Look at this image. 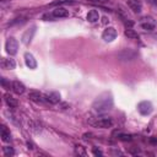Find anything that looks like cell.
I'll list each match as a JSON object with an SVG mask.
<instances>
[{
    "instance_id": "1",
    "label": "cell",
    "mask_w": 157,
    "mask_h": 157,
    "mask_svg": "<svg viewBox=\"0 0 157 157\" xmlns=\"http://www.w3.org/2000/svg\"><path fill=\"white\" fill-rule=\"evenodd\" d=\"M92 108L98 113H104V112H108L109 109H112L113 108V97H112V94L108 93V92L99 94L94 99V102L92 104Z\"/></svg>"
},
{
    "instance_id": "2",
    "label": "cell",
    "mask_w": 157,
    "mask_h": 157,
    "mask_svg": "<svg viewBox=\"0 0 157 157\" xmlns=\"http://www.w3.org/2000/svg\"><path fill=\"white\" fill-rule=\"evenodd\" d=\"M5 49L9 55H15L18 49V43L15 37H9L5 42Z\"/></svg>"
},
{
    "instance_id": "3",
    "label": "cell",
    "mask_w": 157,
    "mask_h": 157,
    "mask_svg": "<svg viewBox=\"0 0 157 157\" xmlns=\"http://www.w3.org/2000/svg\"><path fill=\"white\" fill-rule=\"evenodd\" d=\"M136 56H137V53H136L134 49H130V48L123 49V50L119 52V54H118V58H119V60H121V61H130V60H134Z\"/></svg>"
},
{
    "instance_id": "4",
    "label": "cell",
    "mask_w": 157,
    "mask_h": 157,
    "mask_svg": "<svg viewBox=\"0 0 157 157\" xmlns=\"http://www.w3.org/2000/svg\"><path fill=\"white\" fill-rule=\"evenodd\" d=\"M92 125L96 128H101V129H108L113 125V120L109 117H102V118H97V120L92 121Z\"/></svg>"
},
{
    "instance_id": "5",
    "label": "cell",
    "mask_w": 157,
    "mask_h": 157,
    "mask_svg": "<svg viewBox=\"0 0 157 157\" xmlns=\"http://www.w3.org/2000/svg\"><path fill=\"white\" fill-rule=\"evenodd\" d=\"M137 110H139V113L141 115H148L153 110L152 103L150 101H142V102H140L137 104Z\"/></svg>"
},
{
    "instance_id": "6",
    "label": "cell",
    "mask_w": 157,
    "mask_h": 157,
    "mask_svg": "<svg viewBox=\"0 0 157 157\" xmlns=\"http://www.w3.org/2000/svg\"><path fill=\"white\" fill-rule=\"evenodd\" d=\"M34 33H36V26H31L29 28H27V29L23 32V34H22V37H21V42H22L25 45H28V44L32 42Z\"/></svg>"
},
{
    "instance_id": "7",
    "label": "cell",
    "mask_w": 157,
    "mask_h": 157,
    "mask_svg": "<svg viewBox=\"0 0 157 157\" xmlns=\"http://www.w3.org/2000/svg\"><path fill=\"white\" fill-rule=\"evenodd\" d=\"M102 38L105 42H113L117 38V29L114 27H107L102 33Z\"/></svg>"
},
{
    "instance_id": "8",
    "label": "cell",
    "mask_w": 157,
    "mask_h": 157,
    "mask_svg": "<svg viewBox=\"0 0 157 157\" xmlns=\"http://www.w3.org/2000/svg\"><path fill=\"white\" fill-rule=\"evenodd\" d=\"M28 98H29L32 102H34V103H40V104L47 102L45 94L40 93L39 91H31V92L28 93Z\"/></svg>"
},
{
    "instance_id": "9",
    "label": "cell",
    "mask_w": 157,
    "mask_h": 157,
    "mask_svg": "<svg viewBox=\"0 0 157 157\" xmlns=\"http://www.w3.org/2000/svg\"><path fill=\"white\" fill-rule=\"evenodd\" d=\"M155 26H156V22L150 16L148 17H144L142 21L140 22V27L142 29H145V31H152V29H155Z\"/></svg>"
},
{
    "instance_id": "10",
    "label": "cell",
    "mask_w": 157,
    "mask_h": 157,
    "mask_svg": "<svg viewBox=\"0 0 157 157\" xmlns=\"http://www.w3.org/2000/svg\"><path fill=\"white\" fill-rule=\"evenodd\" d=\"M23 58H25V64H26L27 67H29V69H32V70H34V69L37 67V60L34 59L33 54H31V53L27 52V53H25Z\"/></svg>"
},
{
    "instance_id": "11",
    "label": "cell",
    "mask_w": 157,
    "mask_h": 157,
    "mask_svg": "<svg viewBox=\"0 0 157 157\" xmlns=\"http://www.w3.org/2000/svg\"><path fill=\"white\" fill-rule=\"evenodd\" d=\"M52 16L54 18H64V17H67L69 16V11L65 7H63V6H58V7H55L53 10Z\"/></svg>"
},
{
    "instance_id": "12",
    "label": "cell",
    "mask_w": 157,
    "mask_h": 157,
    "mask_svg": "<svg viewBox=\"0 0 157 157\" xmlns=\"http://www.w3.org/2000/svg\"><path fill=\"white\" fill-rule=\"evenodd\" d=\"M45 99L50 104H56L60 102V93L59 92H49L45 93Z\"/></svg>"
},
{
    "instance_id": "13",
    "label": "cell",
    "mask_w": 157,
    "mask_h": 157,
    "mask_svg": "<svg viewBox=\"0 0 157 157\" xmlns=\"http://www.w3.org/2000/svg\"><path fill=\"white\" fill-rule=\"evenodd\" d=\"M1 67L5 69V70H13L16 67V63L13 59H6V58H2L1 60Z\"/></svg>"
},
{
    "instance_id": "14",
    "label": "cell",
    "mask_w": 157,
    "mask_h": 157,
    "mask_svg": "<svg viewBox=\"0 0 157 157\" xmlns=\"http://www.w3.org/2000/svg\"><path fill=\"white\" fill-rule=\"evenodd\" d=\"M11 88H12V91H13L16 94H22V93L25 92V90H26L25 85H23L22 82H20V81H13V82L11 83Z\"/></svg>"
},
{
    "instance_id": "15",
    "label": "cell",
    "mask_w": 157,
    "mask_h": 157,
    "mask_svg": "<svg viewBox=\"0 0 157 157\" xmlns=\"http://www.w3.org/2000/svg\"><path fill=\"white\" fill-rule=\"evenodd\" d=\"M0 136H1V140L4 142H10L11 141V134H10V131L7 130V128L5 125L0 126Z\"/></svg>"
},
{
    "instance_id": "16",
    "label": "cell",
    "mask_w": 157,
    "mask_h": 157,
    "mask_svg": "<svg viewBox=\"0 0 157 157\" xmlns=\"http://www.w3.org/2000/svg\"><path fill=\"white\" fill-rule=\"evenodd\" d=\"M4 98H5V103L10 107V108H16L17 105H18V102H17V99L16 98H13L10 93H5V96H4Z\"/></svg>"
},
{
    "instance_id": "17",
    "label": "cell",
    "mask_w": 157,
    "mask_h": 157,
    "mask_svg": "<svg viewBox=\"0 0 157 157\" xmlns=\"http://www.w3.org/2000/svg\"><path fill=\"white\" fill-rule=\"evenodd\" d=\"M86 18H87L88 22H92V23L93 22H97L99 20V13H98L97 10H90L88 13H87V16H86Z\"/></svg>"
},
{
    "instance_id": "18",
    "label": "cell",
    "mask_w": 157,
    "mask_h": 157,
    "mask_svg": "<svg viewBox=\"0 0 157 157\" xmlns=\"http://www.w3.org/2000/svg\"><path fill=\"white\" fill-rule=\"evenodd\" d=\"M129 6L132 9L134 12H140L141 11V4H140L139 0H131L129 2Z\"/></svg>"
},
{
    "instance_id": "19",
    "label": "cell",
    "mask_w": 157,
    "mask_h": 157,
    "mask_svg": "<svg viewBox=\"0 0 157 157\" xmlns=\"http://www.w3.org/2000/svg\"><path fill=\"white\" fill-rule=\"evenodd\" d=\"M124 34H125L128 38H130V39H136V38H139V34H137L132 28H130V27L124 31Z\"/></svg>"
},
{
    "instance_id": "20",
    "label": "cell",
    "mask_w": 157,
    "mask_h": 157,
    "mask_svg": "<svg viewBox=\"0 0 157 157\" xmlns=\"http://www.w3.org/2000/svg\"><path fill=\"white\" fill-rule=\"evenodd\" d=\"M114 134H117V137L120 140V141H131V135L130 134H123V132H114ZM113 134V135H114Z\"/></svg>"
},
{
    "instance_id": "21",
    "label": "cell",
    "mask_w": 157,
    "mask_h": 157,
    "mask_svg": "<svg viewBox=\"0 0 157 157\" xmlns=\"http://www.w3.org/2000/svg\"><path fill=\"white\" fill-rule=\"evenodd\" d=\"M2 153H4L5 156H7V157H11V156L15 155V150H13L11 146H4V147H2Z\"/></svg>"
},
{
    "instance_id": "22",
    "label": "cell",
    "mask_w": 157,
    "mask_h": 157,
    "mask_svg": "<svg viewBox=\"0 0 157 157\" xmlns=\"http://www.w3.org/2000/svg\"><path fill=\"white\" fill-rule=\"evenodd\" d=\"M29 128H31V130L34 131V132H39V131L42 130L40 124H38L37 121H29Z\"/></svg>"
},
{
    "instance_id": "23",
    "label": "cell",
    "mask_w": 157,
    "mask_h": 157,
    "mask_svg": "<svg viewBox=\"0 0 157 157\" xmlns=\"http://www.w3.org/2000/svg\"><path fill=\"white\" fill-rule=\"evenodd\" d=\"M74 0H54L50 5H61V4H74Z\"/></svg>"
},
{
    "instance_id": "24",
    "label": "cell",
    "mask_w": 157,
    "mask_h": 157,
    "mask_svg": "<svg viewBox=\"0 0 157 157\" xmlns=\"http://www.w3.org/2000/svg\"><path fill=\"white\" fill-rule=\"evenodd\" d=\"M75 150H76V153H78V155H81V156H86V151H85V148H83L82 146H80V145H77Z\"/></svg>"
},
{
    "instance_id": "25",
    "label": "cell",
    "mask_w": 157,
    "mask_h": 157,
    "mask_svg": "<svg viewBox=\"0 0 157 157\" xmlns=\"http://www.w3.org/2000/svg\"><path fill=\"white\" fill-rule=\"evenodd\" d=\"M1 85H2V87H4V88H6V90H9V88H10V82L7 83V82H6V80H5V77H1Z\"/></svg>"
},
{
    "instance_id": "26",
    "label": "cell",
    "mask_w": 157,
    "mask_h": 157,
    "mask_svg": "<svg viewBox=\"0 0 157 157\" xmlns=\"http://www.w3.org/2000/svg\"><path fill=\"white\" fill-rule=\"evenodd\" d=\"M93 155H96V156H102L103 152H102L101 150H97V148L94 147V148H93Z\"/></svg>"
},
{
    "instance_id": "27",
    "label": "cell",
    "mask_w": 157,
    "mask_h": 157,
    "mask_svg": "<svg viewBox=\"0 0 157 157\" xmlns=\"http://www.w3.org/2000/svg\"><path fill=\"white\" fill-rule=\"evenodd\" d=\"M27 146H28V148H31V150H33V148H34V145H33L31 141H27Z\"/></svg>"
},
{
    "instance_id": "28",
    "label": "cell",
    "mask_w": 157,
    "mask_h": 157,
    "mask_svg": "<svg viewBox=\"0 0 157 157\" xmlns=\"http://www.w3.org/2000/svg\"><path fill=\"white\" fill-rule=\"evenodd\" d=\"M148 4H151V5H155V4H157V0H146Z\"/></svg>"
}]
</instances>
